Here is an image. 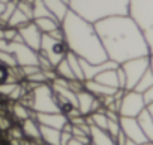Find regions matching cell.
Instances as JSON below:
<instances>
[{
    "instance_id": "1",
    "label": "cell",
    "mask_w": 153,
    "mask_h": 145,
    "mask_svg": "<svg viewBox=\"0 0 153 145\" xmlns=\"http://www.w3.org/2000/svg\"><path fill=\"white\" fill-rule=\"evenodd\" d=\"M107 58L122 64L132 58L149 57L146 39L128 14L108 15L93 23Z\"/></svg>"
},
{
    "instance_id": "2",
    "label": "cell",
    "mask_w": 153,
    "mask_h": 145,
    "mask_svg": "<svg viewBox=\"0 0 153 145\" xmlns=\"http://www.w3.org/2000/svg\"><path fill=\"white\" fill-rule=\"evenodd\" d=\"M60 29L63 33V43L68 51L93 64L108 60L92 21L69 9L60 21Z\"/></svg>"
},
{
    "instance_id": "3",
    "label": "cell",
    "mask_w": 153,
    "mask_h": 145,
    "mask_svg": "<svg viewBox=\"0 0 153 145\" xmlns=\"http://www.w3.org/2000/svg\"><path fill=\"white\" fill-rule=\"evenodd\" d=\"M69 9L95 23L108 15L128 14V0H68Z\"/></svg>"
},
{
    "instance_id": "4",
    "label": "cell",
    "mask_w": 153,
    "mask_h": 145,
    "mask_svg": "<svg viewBox=\"0 0 153 145\" xmlns=\"http://www.w3.org/2000/svg\"><path fill=\"white\" fill-rule=\"evenodd\" d=\"M18 102L30 108L33 112H59L60 111L57 97L51 88V84L48 82L35 85Z\"/></svg>"
},
{
    "instance_id": "5",
    "label": "cell",
    "mask_w": 153,
    "mask_h": 145,
    "mask_svg": "<svg viewBox=\"0 0 153 145\" xmlns=\"http://www.w3.org/2000/svg\"><path fill=\"white\" fill-rule=\"evenodd\" d=\"M125 75V90H134L140 78L144 75V72L149 69V57H140L128 60L119 64Z\"/></svg>"
},
{
    "instance_id": "6",
    "label": "cell",
    "mask_w": 153,
    "mask_h": 145,
    "mask_svg": "<svg viewBox=\"0 0 153 145\" xmlns=\"http://www.w3.org/2000/svg\"><path fill=\"white\" fill-rule=\"evenodd\" d=\"M146 108L141 93L135 90H125L120 102H119V115L120 117H132L135 118L143 109Z\"/></svg>"
},
{
    "instance_id": "7",
    "label": "cell",
    "mask_w": 153,
    "mask_h": 145,
    "mask_svg": "<svg viewBox=\"0 0 153 145\" xmlns=\"http://www.w3.org/2000/svg\"><path fill=\"white\" fill-rule=\"evenodd\" d=\"M39 52L44 54L51 63L53 66H56L62 58H65L68 48L63 43V40L54 39L50 35H42V40H41V46H39Z\"/></svg>"
},
{
    "instance_id": "8",
    "label": "cell",
    "mask_w": 153,
    "mask_h": 145,
    "mask_svg": "<svg viewBox=\"0 0 153 145\" xmlns=\"http://www.w3.org/2000/svg\"><path fill=\"white\" fill-rule=\"evenodd\" d=\"M8 51L12 54L17 66H38V51L24 45L20 40H11Z\"/></svg>"
},
{
    "instance_id": "9",
    "label": "cell",
    "mask_w": 153,
    "mask_h": 145,
    "mask_svg": "<svg viewBox=\"0 0 153 145\" xmlns=\"http://www.w3.org/2000/svg\"><path fill=\"white\" fill-rule=\"evenodd\" d=\"M17 33H18V40L20 42H23L24 45L30 46L35 51H39L41 40H42V33L35 26L33 21H30V23L24 24L23 27L17 29Z\"/></svg>"
},
{
    "instance_id": "10",
    "label": "cell",
    "mask_w": 153,
    "mask_h": 145,
    "mask_svg": "<svg viewBox=\"0 0 153 145\" xmlns=\"http://www.w3.org/2000/svg\"><path fill=\"white\" fill-rule=\"evenodd\" d=\"M119 123H120V130L123 132V135H125L128 139L137 142L138 145L147 142V138H146V135L143 133V130H141V127H140L137 118H132V117H120V118H119Z\"/></svg>"
},
{
    "instance_id": "11",
    "label": "cell",
    "mask_w": 153,
    "mask_h": 145,
    "mask_svg": "<svg viewBox=\"0 0 153 145\" xmlns=\"http://www.w3.org/2000/svg\"><path fill=\"white\" fill-rule=\"evenodd\" d=\"M102 108V103L98 97H95L92 93H89L84 87L80 90V91H76V109L80 111L81 115H89L98 109Z\"/></svg>"
},
{
    "instance_id": "12",
    "label": "cell",
    "mask_w": 153,
    "mask_h": 145,
    "mask_svg": "<svg viewBox=\"0 0 153 145\" xmlns=\"http://www.w3.org/2000/svg\"><path fill=\"white\" fill-rule=\"evenodd\" d=\"M33 117L36 118V121L41 126H48V127L59 129V130H62L68 123V117L62 111H59V112H35Z\"/></svg>"
},
{
    "instance_id": "13",
    "label": "cell",
    "mask_w": 153,
    "mask_h": 145,
    "mask_svg": "<svg viewBox=\"0 0 153 145\" xmlns=\"http://www.w3.org/2000/svg\"><path fill=\"white\" fill-rule=\"evenodd\" d=\"M83 87H84L89 93H92L95 97H98V99L110 97V96L116 94V91L119 90V88H113V87L99 84V82H96L95 79H87V81H84V82H83Z\"/></svg>"
},
{
    "instance_id": "14",
    "label": "cell",
    "mask_w": 153,
    "mask_h": 145,
    "mask_svg": "<svg viewBox=\"0 0 153 145\" xmlns=\"http://www.w3.org/2000/svg\"><path fill=\"white\" fill-rule=\"evenodd\" d=\"M20 127L23 130V135L29 141L41 142V133H39V123L36 121L35 117H29L20 123Z\"/></svg>"
},
{
    "instance_id": "15",
    "label": "cell",
    "mask_w": 153,
    "mask_h": 145,
    "mask_svg": "<svg viewBox=\"0 0 153 145\" xmlns=\"http://www.w3.org/2000/svg\"><path fill=\"white\" fill-rule=\"evenodd\" d=\"M42 3L47 6L50 14L59 21H62L69 11V5L66 0H42Z\"/></svg>"
},
{
    "instance_id": "16",
    "label": "cell",
    "mask_w": 153,
    "mask_h": 145,
    "mask_svg": "<svg viewBox=\"0 0 153 145\" xmlns=\"http://www.w3.org/2000/svg\"><path fill=\"white\" fill-rule=\"evenodd\" d=\"M60 132L62 130H59V129H53V127L39 124L41 142L44 145H60Z\"/></svg>"
},
{
    "instance_id": "17",
    "label": "cell",
    "mask_w": 153,
    "mask_h": 145,
    "mask_svg": "<svg viewBox=\"0 0 153 145\" xmlns=\"http://www.w3.org/2000/svg\"><path fill=\"white\" fill-rule=\"evenodd\" d=\"M135 118H137V121H138L143 133L146 135L147 141H152L153 142V118L150 117V114L147 112V109L144 108Z\"/></svg>"
},
{
    "instance_id": "18",
    "label": "cell",
    "mask_w": 153,
    "mask_h": 145,
    "mask_svg": "<svg viewBox=\"0 0 153 145\" xmlns=\"http://www.w3.org/2000/svg\"><path fill=\"white\" fill-rule=\"evenodd\" d=\"M96 82L99 84H104V85H108V87H113V88H119V78H117V67H113V69H107L104 72H101L99 75H96L93 78ZM120 90V88H119Z\"/></svg>"
},
{
    "instance_id": "19",
    "label": "cell",
    "mask_w": 153,
    "mask_h": 145,
    "mask_svg": "<svg viewBox=\"0 0 153 145\" xmlns=\"http://www.w3.org/2000/svg\"><path fill=\"white\" fill-rule=\"evenodd\" d=\"M90 144H93V145H116V141L105 130L90 126Z\"/></svg>"
},
{
    "instance_id": "20",
    "label": "cell",
    "mask_w": 153,
    "mask_h": 145,
    "mask_svg": "<svg viewBox=\"0 0 153 145\" xmlns=\"http://www.w3.org/2000/svg\"><path fill=\"white\" fill-rule=\"evenodd\" d=\"M33 23L41 30L42 35H50L51 32H54L56 29L60 27V21L57 18H54L53 15L44 17V18H36V20H33Z\"/></svg>"
},
{
    "instance_id": "21",
    "label": "cell",
    "mask_w": 153,
    "mask_h": 145,
    "mask_svg": "<svg viewBox=\"0 0 153 145\" xmlns=\"http://www.w3.org/2000/svg\"><path fill=\"white\" fill-rule=\"evenodd\" d=\"M66 60H68V64L72 70V74H74V78L76 81H81L84 82V74H83V66H81V58L78 55H75L74 52L68 51L66 52Z\"/></svg>"
},
{
    "instance_id": "22",
    "label": "cell",
    "mask_w": 153,
    "mask_h": 145,
    "mask_svg": "<svg viewBox=\"0 0 153 145\" xmlns=\"http://www.w3.org/2000/svg\"><path fill=\"white\" fill-rule=\"evenodd\" d=\"M9 111H11L14 120H17L18 123H21L23 120H26V118H29V117H33V114H35L30 108H27V106L23 105L21 102H14Z\"/></svg>"
},
{
    "instance_id": "23",
    "label": "cell",
    "mask_w": 153,
    "mask_h": 145,
    "mask_svg": "<svg viewBox=\"0 0 153 145\" xmlns=\"http://www.w3.org/2000/svg\"><path fill=\"white\" fill-rule=\"evenodd\" d=\"M54 72H56V75H57L59 78H62V79H66V81H74V79H75L72 70H71V67H69V64H68L66 57L62 58V60L54 66Z\"/></svg>"
},
{
    "instance_id": "24",
    "label": "cell",
    "mask_w": 153,
    "mask_h": 145,
    "mask_svg": "<svg viewBox=\"0 0 153 145\" xmlns=\"http://www.w3.org/2000/svg\"><path fill=\"white\" fill-rule=\"evenodd\" d=\"M32 20H29L20 9H17L15 8V11L12 12V15H11V18L8 20V27H14V29H20V27H23L24 24H27V23H30Z\"/></svg>"
},
{
    "instance_id": "25",
    "label": "cell",
    "mask_w": 153,
    "mask_h": 145,
    "mask_svg": "<svg viewBox=\"0 0 153 145\" xmlns=\"http://www.w3.org/2000/svg\"><path fill=\"white\" fill-rule=\"evenodd\" d=\"M50 11L47 9V6L42 3V0H35L32 3V17L33 20L36 18H44V17H50Z\"/></svg>"
},
{
    "instance_id": "26",
    "label": "cell",
    "mask_w": 153,
    "mask_h": 145,
    "mask_svg": "<svg viewBox=\"0 0 153 145\" xmlns=\"http://www.w3.org/2000/svg\"><path fill=\"white\" fill-rule=\"evenodd\" d=\"M15 3H17V9H20L29 20L33 21V17H32V3L23 2V0H15Z\"/></svg>"
},
{
    "instance_id": "27",
    "label": "cell",
    "mask_w": 153,
    "mask_h": 145,
    "mask_svg": "<svg viewBox=\"0 0 153 145\" xmlns=\"http://www.w3.org/2000/svg\"><path fill=\"white\" fill-rule=\"evenodd\" d=\"M11 127H12V120L6 114H0V130L8 132Z\"/></svg>"
},
{
    "instance_id": "28",
    "label": "cell",
    "mask_w": 153,
    "mask_h": 145,
    "mask_svg": "<svg viewBox=\"0 0 153 145\" xmlns=\"http://www.w3.org/2000/svg\"><path fill=\"white\" fill-rule=\"evenodd\" d=\"M141 96H143L144 105L152 103V102H153V85H152V87H149L146 91H143V93H141Z\"/></svg>"
},
{
    "instance_id": "29",
    "label": "cell",
    "mask_w": 153,
    "mask_h": 145,
    "mask_svg": "<svg viewBox=\"0 0 153 145\" xmlns=\"http://www.w3.org/2000/svg\"><path fill=\"white\" fill-rule=\"evenodd\" d=\"M8 79V67L0 64V82H5Z\"/></svg>"
},
{
    "instance_id": "30",
    "label": "cell",
    "mask_w": 153,
    "mask_h": 145,
    "mask_svg": "<svg viewBox=\"0 0 153 145\" xmlns=\"http://www.w3.org/2000/svg\"><path fill=\"white\" fill-rule=\"evenodd\" d=\"M66 145H84V144H83V142H80L78 139H75V138H71V139H69V142H68Z\"/></svg>"
},
{
    "instance_id": "31",
    "label": "cell",
    "mask_w": 153,
    "mask_h": 145,
    "mask_svg": "<svg viewBox=\"0 0 153 145\" xmlns=\"http://www.w3.org/2000/svg\"><path fill=\"white\" fill-rule=\"evenodd\" d=\"M123 145H138V144H137V142H134V141H131V139H128V138H126V141H125V144H123Z\"/></svg>"
},
{
    "instance_id": "32",
    "label": "cell",
    "mask_w": 153,
    "mask_h": 145,
    "mask_svg": "<svg viewBox=\"0 0 153 145\" xmlns=\"http://www.w3.org/2000/svg\"><path fill=\"white\" fill-rule=\"evenodd\" d=\"M9 2H12V0H0V3H2V5H8Z\"/></svg>"
},
{
    "instance_id": "33",
    "label": "cell",
    "mask_w": 153,
    "mask_h": 145,
    "mask_svg": "<svg viewBox=\"0 0 153 145\" xmlns=\"http://www.w3.org/2000/svg\"><path fill=\"white\" fill-rule=\"evenodd\" d=\"M141 145H153V142H152V141H147V142H144V144H141Z\"/></svg>"
},
{
    "instance_id": "34",
    "label": "cell",
    "mask_w": 153,
    "mask_h": 145,
    "mask_svg": "<svg viewBox=\"0 0 153 145\" xmlns=\"http://www.w3.org/2000/svg\"><path fill=\"white\" fill-rule=\"evenodd\" d=\"M3 8H5V5L0 3V15H2V12H3Z\"/></svg>"
},
{
    "instance_id": "35",
    "label": "cell",
    "mask_w": 153,
    "mask_h": 145,
    "mask_svg": "<svg viewBox=\"0 0 153 145\" xmlns=\"http://www.w3.org/2000/svg\"><path fill=\"white\" fill-rule=\"evenodd\" d=\"M23 2H27V3H33L35 0H23Z\"/></svg>"
},
{
    "instance_id": "36",
    "label": "cell",
    "mask_w": 153,
    "mask_h": 145,
    "mask_svg": "<svg viewBox=\"0 0 153 145\" xmlns=\"http://www.w3.org/2000/svg\"><path fill=\"white\" fill-rule=\"evenodd\" d=\"M90 145H93V144H90Z\"/></svg>"
},
{
    "instance_id": "37",
    "label": "cell",
    "mask_w": 153,
    "mask_h": 145,
    "mask_svg": "<svg viewBox=\"0 0 153 145\" xmlns=\"http://www.w3.org/2000/svg\"><path fill=\"white\" fill-rule=\"evenodd\" d=\"M66 2H68V0H66Z\"/></svg>"
}]
</instances>
